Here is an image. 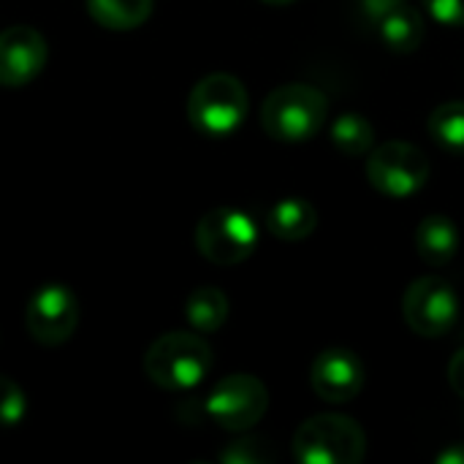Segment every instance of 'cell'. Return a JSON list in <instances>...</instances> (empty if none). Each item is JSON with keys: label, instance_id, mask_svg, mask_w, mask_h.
Segmentation results:
<instances>
[{"label": "cell", "instance_id": "obj_18", "mask_svg": "<svg viewBox=\"0 0 464 464\" xmlns=\"http://www.w3.org/2000/svg\"><path fill=\"white\" fill-rule=\"evenodd\" d=\"M430 136L451 155H464V101L440 103L430 120Z\"/></svg>", "mask_w": 464, "mask_h": 464}, {"label": "cell", "instance_id": "obj_22", "mask_svg": "<svg viewBox=\"0 0 464 464\" xmlns=\"http://www.w3.org/2000/svg\"><path fill=\"white\" fill-rule=\"evenodd\" d=\"M408 0H362V11L372 19V22H378L383 14H389V11H394V8H400V5H405Z\"/></svg>", "mask_w": 464, "mask_h": 464}, {"label": "cell", "instance_id": "obj_2", "mask_svg": "<svg viewBox=\"0 0 464 464\" xmlns=\"http://www.w3.org/2000/svg\"><path fill=\"white\" fill-rule=\"evenodd\" d=\"M212 370V348L190 332H166L144 353L147 378L166 392L196 389Z\"/></svg>", "mask_w": 464, "mask_h": 464}, {"label": "cell", "instance_id": "obj_17", "mask_svg": "<svg viewBox=\"0 0 464 464\" xmlns=\"http://www.w3.org/2000/svg\"><path fill=\"white\" fill-rule=\"evenodd\" d=\"M332 144L348 155H367L375 147V128L372 122L359 114V111H343L334 122H332Z\"/></svg>", "mask_w": 464, "mask_h": 464}, {"label": "cell", "instance_id": "obj_13", "mask_svg": "<svg viewBox=\"0 0 464 464\" xmlns=\"http://www.w3.org/2000/svg\"><path fill=\"white\" fill-rule=\"evenodd\" d=\"M318 226V212L304 198H283L266 212V228L283 242H302Z\"/></svg>", "mask_w": 464, "mask_h": 464}, {"label": "cell", "instance_id": "obj_7", "mask_svg": "<svg viewBox=\"0 0 464 464\" xmlns=\"http://www.w3.org/2000/svg\"><path fill=\"white\" fill-rule=\"evenodd\" d=\"M402 315L408 326L427 340L446 337L459 321V296L443 277L427 275L408 285L402 296Z\"/></svg>", "mask_w": 464, "mask_h": 464}, {"label": "cell", "instance_id": "obj_8", "mask_svg": "<svg viewBox=\"0 0 464 464\" xmlns=\"http://www.w3.org/2000/svg\"><path fill=\"white\" fill-rule=\"evenodd\" d=\"M269 408V392L256 375H228L215 383L204 402V413L228 432H247Z\"/></svg>", "mask_w": 464, "mask_h": 464}, {"label": "cell", "instance_id": "obj_5", "mask_svg": "<svg viewBox=\"0 0 464 464\" xmlns=\"http://www.w3.org/2000/svg\"><path fill=\"white\" fill-rule=\"evenodd\" d=\"M196 247L218 266H237L256 253L258 226L237 207H215L196 226Z\"/></svg>", "mask_w": 464, "mask_h": 464}, {"label": "cell", "instance_id": "obj_12", "mask_svg": "<svg viewBox=\"0 0 464 464\" xmlns=\"http://www.w3.org/2000/svg\"><path fill=\"white\" fill-rule=\"evenodd\" d=\"M462 245L457 223L446 215H427L416 228V250L430 266H446Z\"/></svg>", "mask_w": 464, "mask_h": 464}, {"label": "cell", "instance_id": "obj_10", "mask_svg": "<svg viewBox=\"0 0 464 464\" xmlns=\"http://www.w3.org/2000/svg\"><path fill=\"white\" fill-rule=\"evenodd\" d=\"M310 386L324 402H353L364 389V364L353 351L326 348L310 364Z\"/></svg>", "mask_w": 464, "mask_h": 464}, {"label": "cell", "instance_id": "obj_25", "mask_svg": "<svg viewBox=\"0 0 464 464\" xmlns=\"http://www.w3.org/2000/svg\"><path fill=\"white\" fill-rule=\"evenodd\" d=\"M261 3H269V5H288V3H294V0H261Z\"/></svg>", "mask_w": 464, "mask_h": 464}, {"label": "cell", "instance_id": "obj_20", "mask_svg": "<svg viewBox=\"0 0 464 464\" xmlns=\"http://www.w3.org/2000/svg\"><path fill=\"white\" fill-rule=\"evenodd\" d=\"M27 400L19 383H14L8 375H0V427H16L24 419Z\"/></svg>", "mask_w": 464, "mask_h": 464}, {"label": "cell", "instance_id": "obj_4", "mask_svg": "<svg viewBox=\"0 0 464 464\" xmlns=\"http://www.w3.org/2000/svg\"><path fill=\"white\" fill-rule=\"evenodd\" d=\"M364 454V430L340 413H318L302 421L294 435V457L302 464H359Z\"/></svg>", "mask_w": 464, "mask_h": 464}, {"label": "cell", "instance_id": "obj_1", "mask_svg": "<svg viewBox=\"0 0 464 464\" xmlns=\"http://www.w3.org/2000/svg\"><path fill=\"white\" fill-rule=\"evenodd\" d=\"M329 117L326 95L313 84L275 87L261 103V125L275 141L299 144L313 139Z\"/></svg>", "mask_w": 464, "mask_h": 464}, {"label": "cell", "instance_id": "obj_21", "mask_svg": "<svg viewBox=\"0 0 464 464\" xmlns=\"http://www.w3.org/2000/svg\"><path fill=\"white\" fill-rule=\"evenodd\" d=\"M424 8L446 27H464V0H424Z\"/></svg>", "mask_w": 464, "mask_h": 464}, {"label": "cell", "instance_id": "obj_6", "mask_svg": "<svg viewBox=\"0 0 464 464\" xmlns=\"http://www.w3.org/2000/svg\"><path fill=\"white\" fill-rule=\"evenodd\" d=\"M367 179L383 196H416L430 179V158L411 141H383L370 152Z\"/></svg>", "mask_w": 464, "mask_h": 464}, {"label": "cell", "instance_id": "obj_11", "mask_svg": "<svg viewBox=\"0 0 464 464\" xmlns=\"http://www.w3.org/2000/svg\"><path fill=\"white\" fill-rule=\"evenodd\" d=\"M46 65V38L27 24H14L0 33V84L22 87Z\"/></svg>", "mask_w": 464, "mask_h": 464}, {"label": "cell", "instance_id": "obj_19", "mask_svg": "<svg viewBox=\"0 0 464 464\" xmlns=\"http://www.w3.org/2000/svg\"><path fill=\"white\" fill-rule=\"evenodd\" d=\"M272 459H275V451L261 438H239L220 451L223 464H266Z\"/></svg>", "mask_w": 464, "mask_h": 464}, {"label": "cell", "instance_id": "obj_9", "mask_svg": "<svg viewBox=\"0 0 464 464\" xmlns=\"http://www.w3.org/2000/svg\"><path fill=\"white\" fill-rule=\"evenodd\" d=\"M24 326L30 337L46 348L68 343L79 326V302L65 285L38 288L24 307Z\"/></svg>", "mask_w": 464, "mask_h": 464}, {"label": "cell", "instance_id": "obj_16", "mask_svg": "<svg viewBox=\"0 0 464 464\" xmlns=\"http://www.w3.org/2000/svg\"><path fill=\"white\" fill-rule=\"evenodd\" d=\"M155 0H87L90 16L106 30H133L152 14Z\"/></svg>", "mask_w": 464, "mask_h": 464}, {"label": "cell", "instance_id": "obj_3", "mask_svg": "<svg viewBox=\"0 0 464 464\" xmlns=\"http://www.w3.org/2000/svg\"><path fill=\"white\" fill-rule=\"evenodd\" d=\"M247 109L250 98L245 84L226 71L207 73L188 95V120L201 136L209 139L231 136L245 122Z\"/></svg>", "mask_w": 464, "mask_h": 464}, {"label": "cell", "instance_id": "obj_23", "mask_svg": "<svg viewBox=\"0 0 464 464\" xmlns=\"http://www.w3.org/2000/svg\"><path fill=\"white\" fill-rule=\"evenodd\" d=\"M449 383H451V389L464 400V348L454 353V359L449 364Z\"/></svg>", "mask_w": 464, "mask_h": 464}, {"label": "cell", "instance_id": "obj_15", "mask_svg": "<svg viewBox=\"0 0 464 464\" xmlns=\"http://www.w3.org/2000/svg\"><path fill=\"white\" fill-rule=\"evenodd\" d=\"M185 318L201 334L218 332L226 324V318H228V299H226V294L220 288H215V285L196 288L188 296V302H185Z\"/></svg>", "mask_w": 464, "mask_h": 464}, {"label": "cell", "instance_id": "obj_24", "mask_svg": "<svg viewBox=\"0 0 464 464\" xmlns=\"http://www.w3.org/2000/svg\"><path fill=\"white\" fill-rule=\"evenodd\" d=\"M438 464H464V443H451L438 454Z\"/></svg>", "mask_w": 464, "mask_h": 464}, {"label": "cell", "instance_id": "obj_14", "mask_svg": "<svg viewBox=\"0 0 464 464\" xmlns=\"http://www.w3.org/2000/svg\"><path fill=\"white\" fill-rule=\"evenodd\" d=\"M378 30H381V38L383 44L397 52V54H411L421 46L424 41V16L411 8L408 3L383 14L378 19Z\"/></svg>", "mask_w": 464, "mask_h": 464}]
</instances>
